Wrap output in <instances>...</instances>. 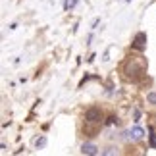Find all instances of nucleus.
Returning <instances> with one entry per match:
<instances>
[{"label":"nucleus","instance_id":"1","mask_svg":"<svg viewBox=\"0 0 156 156\" xmlns=\"http://www.w3.org/2000/svg\"><path fill=\"white\" fill-rule=\"evenodd\" d=\"M145 71H147V64H145V60H143L141 56H131L125 60V64H123V73L127 79H139L141 75H145Z\"/></svg>","mask_w":156,"mask_h":156},{"label":"nucleus","instance_id":"2","mask_svg":"<svg viewBox=\"0 0 156 156\" xmlns=\"http://www.w3.org/2000/svg\"><path fill=\"white\" fill-rule=\"evenodd\" d=\"M131 48L133 50H139V52H143L147 48V33H143V31H139L135 35V39H133V43H131Z\"/></svg>","mask_w":156,"mask_h":156},{"label":"nucleus","instance_id":"3","mask_svg":"<svg viewBox=\"0 0 156 156\" xmlns=\"http://www.w3.org/2000/svg\"><path fill=\"white\" fill-rule=\"evenodd\" d=\"M100 118H102V112H100V108H89V110L85 112V119L89 123H97V122H100Z\"/></svg>","mask_w":156,"mask_h":156},{"label":"nucleus","instance_id":"4","mask_svg":"<svg viewBox=\"0 0 156 156\" xmlns=\"http://www.w3.org/2000/svg\"><path fill=\"white\" fill-rule=\"evenodd\" d=\"M127 137L131 141H141L143 137H145V131H143V127H139V125H135V127H131L127 131Z\"/></svg>","mask_w":156,"mask_h":156},{"label":"nucleus","instance_id":"5","mask_svg":"<svg viewBox=\"0 0 156 156\" xmlns=\"http://www.w3.org/2000/svg\"><path fill=\"white\" fill-rule=\"evenodd\" d=\"M81 154L94 156V154H98V147H97V145H93V143H85V145L81 147Z\"/></svg>","mask_w":156,"mask_h":156},{"label":"nucleus","instance_id":"6","mask_svg":"<svg viewBox=\"0 0 156 156\" xmlns=\"http://www.w3.org/2000/svg\"><path fill=\"white\" fill-rule=\"evenodd\" d=\"M148 133H151V135H148V143H151L152 148H156V133H154L152 129H148Z\"/></svg>","mask_w":156,"mask_h":156},{"label":"nucleus","instance_id":"7","mask_svg":"<svg viewBox=\"0 0 156 156\" xmlns=\"http://www.w3.org/2000/svg\"><path fill=\"white\" fill-rule=\"evenodd\" d=\"M46 145V137H39V139H35V147H44Z\"/></svg>","mask_w":156,"mask_h":156},{"label":"nucleus","instance_id":"8","mask_svg":"<svg viewBox=\"0 0 156 156\" xmlns=\"http://www.w3.org/2000/svg\"><path fill=\"white\" fill-rule=\"evenodd\" d=\"M147 100H148L151 104H156V93H154V91L148 93V94H147Z\"/></svg>","mask_w":156,"mask_h":156},{"label":"nucleus","instance_id":"9","mask_svg":"<svg viewBox=\"0 0 156 156\" xmlns=\"http://www.w3.org/2000/svg\"><path fill=\"white\" fill-rule=\"evenodd\" d=\"M116 152H118V151H116V148H112V147H110V148H106V151H102L104 156H110V154H116Z\"/></svg>","mask_w":156,"mask_h":156},{"label":"nucleus","instance_id":"10","mask_svg":"<svg viewBox=\"0 0 156 156\" xmlns=\"http://www.w3.org/2000/svg\"><path fill=\"white\" fill-rule=\"evenodd\" d=\"M116 122H118V119H116V118L112 116V118H108V122H106V123H108V125H114V123H116Z\"/></svg>","mask_w":156,"mask_h":156},{"label":"nucleus","instance_id":"11","mask_svg":"<svg viewBox=\"0 0 156 156\" xmlns=\"http://www.w3.org/2000/svg\"><path fill=\"white\" fill-rule=\"evenodd\" d=\"M139 118H141V112H139V110H135V122H139Z\"/></svg>","mask_w":156,"mask_h":156},{"label":"nucleus","instance_id":"12","mask_svg":"<svg viewBox=\"0 0 156 156\" xmlns=\"http://www.w3.org/2000/svg\"><path fill=\"white\" fill-rule=\"evenodd\" d=\"M125 2H131V0H125Z\"/></svg>","mask_w":156,"mask_h":156}]
</instances>
